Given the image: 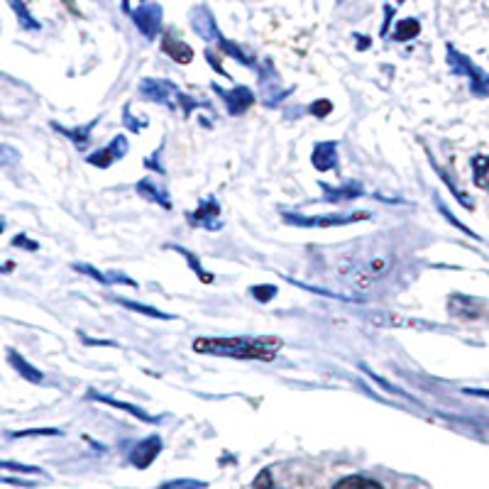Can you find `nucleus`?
<instances>
[{"label": "nucleus", "instance_id": "31", "mask_svg": "<svg viewBox=\"0 0 489 489\" xmlns=\"http://www.w3.org/2000/svg\"><path fill=\"white\" fill-rule=\"evenodd\" d=\"M162 150H164V147H159V150L154 152L152 157H147V159H145V167H147V169H154V172H159V174L167 172V169H164L162 164H159V154H162Z\"/></svg>", "mask_w": 489, "mask_h": 489}, {"label": "nucleus", "instance_id": "8", "mask_svg": "<svg viewBox=\"0 0 489 489\" xmlns=\"http://www.w3.org/2000/svg\"><path fill=\"white\" fill-rule=\"evenodd\" d=\"M220 204L216 199H204L199 204V208L194 213H186V220L196 228H211V230H218L220 228Z\"/></svg>", "mask_w": 489, "mask_h": 489}, {"label": "nucleus", "instance_id": "34", "mask_svg": "<svg viewBox=\"0 0 489 489\" xmlns=\"http://www.w3.org/2000/svg\"><path fill=\"white\" fill-rule=\"evenodd\" d=\"M206 59L211 61V66H213L218 73H223V76H228V71H225V69L220 66V64H218V59H216V54H213V52H208V49H206Z\"/></svg>", "mask_w": 489, "mask_h": 489}, {"label": "nucleus", "instance_id": "6", "mask_svg": "<svg viewBox=\"0 0 489 489\" xmlns=\"http://www.w3.org/2000/svg\"><path fill=\"white\" fill-rule=\"evenodd\" d=\"M191 28H194L196 35L206 42H216L218 45V40L223 37L213 20V15H211V10L206 8V5H196V8L191 10Z\"/></svg>", "mask_w": 489, "mask_h": 489}, {"label": "nucleus", "instance_id": "9", "mask_svg": "<svg viewBox=\"0 0 489 489\" xmlns=\"http://www.w3.org/2000/svg\"><path fill=\"white\" fill-rule=\"evenodd\" d=\"M162 453V438L159 435H150V438H142L135 448L130 450V462L137 467V470H145L150 467L157 455Z\"/></svg>", "mask_w": 489, "mask_h": 489}, {"label": "nucleus", "instance_id": "22", "mask_svg": "<svg viewBox=\"0 0 489 489\" xmlns=\"http://www.w3.org/2000/svg\"><path fill=\"white\" fill-rule=\"evenodd\" d=\"M8 5L10 8L15 10V15H18V20H20V25H23L25 30H40V23H37L35 18L30 15V10L25 8V3L23 0H8Z\"/></svg>", "mask_w": 489, "mask_h": 489}, {"label": "nucleus", "instance_id": "2", "mask_svg": "<svg viewBox=\"0 0 489 489\" xmlns=\"http://www.w3.org/2000/svg\"><path fill=\"white\" fill-rule=\"evenodd\" d=\"M448 64H450V71L453 73L470 78V91L475 93L477 98H487L489 95V73L487 71H482L470 57L460 54V52L450 45H448Z\"/></svg>", "mask_w": 489, "mask_h": 489}, {"label": "nucleus", "instance_id": "26", "mask_svg": "<svg viewBox=\"0 0 489 489\" xmlns=\"http://www.w3.org/2000/svg\"><path fill=\"white\" fill-rule=\"evenodd\" d=\"M20 162V152L15 147L0 142V167H13V164Z\"/></svg>", "mask_w": 489, "mask_h": 489}, {"label": "nucleus", "instance_id": "36", "mask_svg": "<svg viewBox=\"0 0 489 489\" xmlns=\"http://www.w3.org/2000/svg\"><path fill=\"white\" fill-rule=\"evenodd\" d=\"M142 3H147V0H142Z\"/></svg>", "mask_w": 489, "mask_h": 489}, {"label": "nucleus", "instance_id": "13", "mask_svg": "<svg viewBox=\"0 0 489 489\" xmlns=\"http://www.w3.org/2000/svg\"><path fill=\"white\" fill-rule=\"evenodd\" d=\"M321 189H323V199H326L328 204L353 201V199H358V196H365V189L358 182H345L343 186H331V184L321 182Z\"/></svg>", "mask_w": 489, "mask_h": 489}, {"label": "nucleus", "instance_id": "3", "mask_svg": "<svg viewBox=\"0 0 489 489\" xmlns=\"http://www.w3.org/2000/svg\"><path fill=\"white\" fill-rule=\"evenodd\" d=\"M372 218L367 211H355V213H336V216H296V213H284V223L296 228H338V225H350V223H360Z\"/></svg>", "mask_w": 489, "mask_h": 489}, {"label": "nucleus", "instance_id": "25", "mask_svg": "<svg viewBox=\"0 0 489 489\" xmlns=\"http://www.w3.org/2000/svg\"><path fill=\"white\" fill-rule=\"evenodd\" d=\"M0 470L23 472V475H42V467H35V465H23V462H13V460H0Z\"/></svg>", "mask_w": 489, "mask_h": 489}, {"label": "nucleus", "instance_id": "14", "mask_svg": "<svg viewBox=\"0 0 489 489\" xmlns=\"http://www.w3.org/2000/svg\"><path fill=\"white\" fill-rule=\"evenodd\" d=\"M5 353H8V363H10V367H13V370L18 372V375L23 377V379L35 382V384H42V382H45V375H42V372L37 370V367H32V365L28 363V360H25L23 355L18 353V350L8 348Z\"/></svg>", "mask_w": 489, "mask_h": 489}, {"label": "nucleus", "instance_id": "17", "mask_svg": "<svg viewBox=\"0 0 489 489\" xmlns=\"http://www.w3.org/2000/svg\"><path fill=\"white\" fill-rule=\"evenodd\" d=\"M162 52L169 54V59H174L177 64H191V59H194V49H191L186 42L177 40V37H169V35L162 40Z\"/></svg>", "mask_w": 489, "mask_h": 489}, {"label": "nucleus", "instance_id": "15", "mask_svg": "<svg viewBox=\"0 0 489 489\" xmlns=\"http://www.w3.org/2000/svg\"><path fill=\"white\" fill-rule=\"evenodd\" d=\"M137 194L147 201H154V204L162 206V208L172 211V199H169V194L154 182V179H140V182H137Z\"/></svg>", "mask_w": 489, "mask_h": 489}, {"label": "nucleus", "instance_id": "19", "mask_svg": "<svg viewBox=\"0 0 489 489\" xmlns=\"http://www.w3.org/2000/svg\"><path fill=\"white\" fill-rule=\"evenodd\" d=\"M169 249H174V252H179L182 254V257L186 259V264H189L191 269H194L196 272V276H199L201 281H204V284H211V281H213V274L211 272H206L204 267H201V262H199V257H196L194 252H189V249L186 247H182V245H167Z\"/></svg>", "mask_w": 489, "mask_h": 489}, {"label": "nucleus", "instance_id": "29", "mask_svg": "<svg viewBox=\"0 0 489 489\" xmlns=\"http://www.w3.org/2000/svg\"><path fill=\"white\" fill-rule=\"evenodd\" d=\"M73 272H81V274H86V276H93L95 281H100V284H108V274L105 272H100V269H95L91 267V264H73Z\"/></svg>", "mask_w": 489, "mask_h": 489}, {"label": "nucleus", "instance_id": "18", "mask_svg": "<svg viewBox=\"0 0 489 489\" xmlns=\"http://www.w3.org/2000/svg\"><path fill=\"white\" fill-rule=\"evenodd\" d=\"M115 304L130 308V311H135V313H142V316L157 318V321H172V318H177V316H172V313H164V311H159V308H154V306L137 304V301H127V299H122V296H115Z\"/></svg>", "mask_w": 489, "mask_h": 489}, {"label": "nucleus", "instance_id": "12", "mask_svg": "<svg viewBox=\"0 0 489 489\" xmlns=\"http://www.w3.org/2000/svg\"><path fill=\"white\" fill-rule=\"evenodd\" d=\"M311 162L318 172H331L338 164V142H318L311 152Z\"/></svg>", "mask_w": 489, "mask_h": 489}, {"label": "nucleus", "instance_id": "16", "mask_svg": "<svg viewBox=\"0 0 489 489\" xmlns=\"http://www.w3.org/2000/svg\"><path fill=\"white\" fill-rule=\"evenodd\" d=\"M95 122H98V118L91 120V122H86V125H81V127H64V125H59V122H52V127H54L59 135L69 137V140H71L73 145L78 147V150H83V147L91 142V132H93Z\"/></svg>", "mask_w": 489, "mask_h": 489}, {"label": "nucleus", "instance_id": "28", "mask_svg": "<svg viewBox=\"0 0 489 489\" xmlns=\"http://www.w3.org/2000/svg\"><path fill=\"white\" fill-rule=\"evenodd\" d=\"M157 489H206V482L201 480H172V482H164Z\"/></svg>", "mask_w": 489, "mask_h": 489}, {"label": "nucleus", "instance_id": "7", "mask_svg": "<svg viewBox=\"0 0 489 489\" xmlns=\"http://www.w3.org/2000/svg\"><path fill=\"white\" fill-rule=\"evenodd\" d=\"M127 147H130V142H127V137H125V135H118L113 142H110L108 147H103V150H98V152L88 154L86 162H88V164H93V167H98V169H108L110 164H115V162H118V159L125 157V154H127Z\"/></svg>", "mask_w": 489, "mask_h": 489}, {"label": "nucleus", "instance_id": "30", "mask_svg": "<svg viewBox=\"0 0 489 489\" xmlns=\"http://www.w3.org/2000/svg\"><path fill=\"white\" fill-rule=\"evenodd\" d=\"M333 110V103L331 100H326V98H321V100H316V103L308 108V113L311 115H316V118H326L328 113Z\"/></svg>", "mask_w": 489, "mask_h": 489}, {"label": "nucleus", "instance_id": "20", "mask_svg": "<svg viewBox=\"0 0 489 489\" xmlns=\"http://www.w3.org/2000/svg\"><path fill=\"white\" fill-rule=\"evenodd\" d=\"M336 489H384L379 482L370 480V477H363V475H350L345 480L336 482Z\"/></svg>", "mask_w": 489, "mask_h": 489}, {"label": "nucleus", "instance_id": "32", "mask_svg": "<svg viewBox=\"0 0 489 489\" xmlns=\"http://www.w3.org/2000/svg\"><path fill=\"white\" fill-rule=\"evenodd\" d=\"M13 247H23V249H30V252H35L40 245L32 242L28 235H18V237H13Z\"/></svg>", "mask_w": 489, "mask_h": 489}, {"label": "nucleus", "instance_id": "35", "mask_svg": "<svg viewBox=\"0 0 489 489\" xmlns=\"http://www.w3.org/2000/svg\"><path fill=\"white\" fill-rule=\"evenodd\" d=\"M465 394H475V396H487L489 399V391H480V389H465Z\"/></svg>", "mask_w": 489, "mask_h": 489}, {"label": "nucleus", "instance_id": "23", "mask_svg": "<svg viewBox=\"0 0 489 489\" xmlns=\"http://www.w3.org/2000/svg\"><path fill=\"white\" fill-rule=\"evenodd\" d=\"M276 294H279V289H276L274 284H254V286H249V296H252V299H257V301H262V304L272 301Z\"/></svg>", "mask_w": 489, "mask_h": 489}, {"label": "nucleus", "instance_id": "24", "mask_svg": "<svg viewBox=\"0 0 489 489\" xmlns=\"http://www.w3.org/2000/svg\"><path fill=\"white\" fill-rule=\"evenodd\" d=\"M10 438H47V435H61V428H30V430H13Z\"/></svg>", "mask_w": 489, "mask_h": 489}, {"label": "nucleus", "instance_id": "4", "mask_svg": "<svg viewBox=\"0 0 489 489\" xmlns=\"http://www.w3.org/2000/svg\"><path fill=\"white\" fill-rule=\"evenodd\" d=\"M140 95L142 98H150L152 103L159 105H179V98H182V91L174 86L172 81H162V78H145L140 83Z\"/></svg>", "mask_w": 489, "mask_h": 489}, {"label": "nucleus", "instance_id": "21", "mask_svg": "<svg viewBox=\"0 0 489 489\" xmlns=\"http://www.w3.org/2000/svg\"><path fill=\"white\" fill-rule=\"evenodd\" d=\"M418 32H421L418 20L416 18H406V20H401V23L396 25L394 40L396 42H408V40H413V37H418Z\"/></svg>", "mask_w": 489, "mask_h": 489}, {"label": "nucleus", "instance_id": "33", "mask_svg": "<svg viewBox=\"0 0 489 489\" xmlns=\"http://www.w3.org/2000/svg\"><path fill=\"white\" fill-rule=\"evenodd\" d=\"M0 485H13V487H35V482L18 480V477H3V475H0Z\"/></svg>", "mask_w": 489, "mask_h": 489}, {"label": "nucleus", "instance_id": "11", "mask_svg": "<svg viewBox=\"0 0 489 489\" xmlns=\"http://www.w3.org/2000/svg\"><path fill=\"white\" fill-rule=\"evenodd\" d=\"M88 399L100 401V403H108V406L120 408V411L132 413V416L140 418V421H145V423H159V421H162V416H150V413H147L142 406H135V403H130V401H120V399H113V396H105V394H100V391H95V389H88Z\"/></svg>", "mask_w": 489, "mask_h": 489}, {"label": "nucleus", "instance_id": "1", "mask_svg": "<svg viewBox=\"0 0 489 489\" xmlns=\"http://www.w3.org/2000/svg\"><path fill=\"white\" fill-rule=\"evenodd\" d=\"M281 343L276 338H199L194 343V350L201 355H218V358H232V360H274L276 350Z\"/></svg>", "mask_w": 489, "mask_h": 489}, {"label": "nucleus", "instance_id": "5", "mask_svg": "<svg viewBox=\"0 0 489 489\" xmlns=\"http://www.w3.org/2000/svg\"><path fill=\"white\" fill-rule=\"evenodd\" d=\"M132 18V23L137 25V30L147 37V40H154L162 30V5L150 3V5H140L137 10H127Z\"/></svg>", "mask_w": 489, "mask_h": 489}, {"label": "nucleus", "instance_id": "27", "mask_svg": "<svg viewBox=\"0 0 489 489\" xmlns=\"http://www.w3.org/2000/svg\"><path fill=\"white\" fill-rule=\"evenodd\" d=\"M360 367H363V372H365L367 377H370V379H375L377 384H379V387H384L387 391H391V394H399V396H408V394H403V391L399 389V387L389 384V382H387L384 377H379V375H377V372H372V367H367V365H360Z\"/></svg>", "mask_w": 489, "mask_h": 489}, {"label": "nucleus", "instance_id": "10", "mask_svg": "<svg viewBox=\"0 0 489 489\" xmlns=\"http://www.w3.org/2000/svg\"><path fill=\"white\" fill-rule=\"evenodd\" d=\"M213 91L218 95H223V100H225V108H228V113H230V115H242L245 110L254 103V93L249 91L247 86H235V88H230V91H223L220 86H213Z\"/></svg>", "mask_w": 489, "mask_h": 489}]
</instances>
